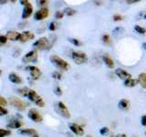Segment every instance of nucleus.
<instances>
[{
    "label": "nucleus",
    "mask_w": 146,
    "mask_h": 137,
    "mask_svg": "<svg viewBox=\"0 0 146 137\" xmlns=\"http://www.w3.org/2000/svg\"><path fill=\"white\" fill-rule=\"evenodd\" d=\"M18 93L20 95L27 97L32 102H34L36 105H38L39 107H44L45 106V102L40 96L34 90H31L29 88H23V89H18L17 90Z\"/></svg>",
    "instance_id": "obj_1"
},
{
    "label": "nucleus",
    "mask_w": 146,
    "mask_h": 137,
    "mask_svg": "<svg viewBox=\"0 0 146 137\" xmlns=\"http://www.w3.org/2000/svg\"><path fill=\"white\" fill-rule=\"evenodd\" d=\"M49 59L53 65H55L57 68H60L62 70H68V68H70V64H68L66 61H64L63 59L58 57L57 55H52V56H50Z\"/></svg>",
    "instance_id": "obj_2"
},
{
    "label": "nucleus",
    "mask_w": 146,
    "mask_h": 137,
    "mask_svg": "<svg viewBox=\"0 0 146 137\" xmlns=\"http://www.w3.org/2000/svg\"><path fill=\"white\" fill-rule=\"evenodd\" d=\"M71 58L73 59V61L76 64H78V65L83 64L88 61V57H87L86 53L82 51H73L71 53Z\"/></svg>",
    "instance_id": "obj_3"
},
{
    "label": "nucleus",
    "mask_w": 146,
    "mask_h": 137,
    "mask_svg": "<svg viewBox=\"0 0 146 137\" xmlns=\"http://www.w3.org/2000/svg\"><path fill=\"white\" fill-rule=\"evenodd\" d=\"M9 102L18 111H25V109L27 108V103L17 97H10L9 98Z\"/></svg>",
    "instance_id": "obj_4"
},
{
    "label": "nucleus",
    "mask_w": 146,
    "mask_h": 137,
    "mask_svg": "<svg viewBox=\"0 0 146 137\" xmlns=\"http://www.w3.org/2000/svg\"><path fill=\"white\" fill-rule=\"evenodd\" d=\"M56 111L62 115L63 117L65 118H70V113L68 112V108L66 107V105L64 104L62 102H58L57 104H56Z\"/></svg>",
    "instance_id": "obj_5"
},
{
    "label": "nucleus",
    "mask_w": 146,
    "mask_h": 137,
    "mask_svg": "<svg viewBox=\"0 0 146 137\" xmlns=\"http://www.w3.org/2000/svg\"><path fill=\"white\" fill-rule=\"evenodd\" d=\"M38 59V51L36 50H31V51L27 52L24 57H23L22 61L25 63L34 62Z\"/></svg>",
    "instance_id": "obj_6"
},
{
    "label": "nucleus",
    "mask_w": 146,
    "mask_h": 137,
    "mask_svg": "<svg viewBox=\"0 0 146 137\" xmlns=\"http://www.w3.org/2000/svg\"><path fill=\"white\" fill-rule=\"evenodd\" d=\"M27 115H29V117L33 122H42V120H43L42 115H41V114L38 111H36V109L29 110V114H27Z\"/></svg>",
    "instance_id": "obj_7"
},
{
    "label": "nucleus",
    "mask_w": 146,
    "mask_h": 137,
    "mask_svg": "<svg viewBox=\"0 0 146 137\" xmlns=\"http://www.w3.org/2000/svg\"><path fill=\"white\" fill-rule=\"evenodd\" d=\"M48 46H49V43H48V39L47 38H40L38 40H36L33 44V47L38 49H47Z\"/></svg>",
    "instance_id": "obj_8"
},
{
    "label": "nucleus",
    "mask_w": 146,
    "mask_h": 137,
    "mask_svg": "<svg viewBox=\"0 0 146 137\" xmlns=\"http://www.w3.org/2000/svg\"><path fill=\"white\" fill-rule=\"evenodd\" d=\"M48 16V9L47 7H42L38 11L36 12L34 17L36 20H43Z\"/></svg>",
    "instance_id": "obj_9"
},
{
    "label": "nucleus",
    "mask_w": 146,
    "mask_h": 137,
    "mask_svg": "<svg viewBox=\"0 0 146 137\" xmlns=\"http://www.w3.org/2000/svg\"><path fill=\"white\" fill-rule=\"evenodd\" d=\"M27 70H29L31 77L33 78L34 80H38L39 79V77L41 76V71L38 68H36L35 66H29L27 68Z\"/></svg>",
    "instance_id": "obj_10"
},
{
    "label": "nucleus",
    "mask_w": 146,
    "mask_h": 137,
    "mask_svg": "<svg viewBox=\"0 0 146 137\" xmlns=\"http://www.w3.org/2000/svg\"><path fill=\"white\" fill-rule=\"evenodd\" d=\"M70 129L72 132H74L75 134L81 136L84 134V130L81 126H80L77 123H70Z\"/></svg>",
    "instance_id": "obj_11"
},
{
    "label": "nucleus",
    "mask_w": 146,
    "mask_h": 137,
    "mask_svg": "<svg viewBox=\"0 0 146 137\" xmlns=\"http://www.w3.org/2000/svg\"><path fill=\"white\" fill-rule=\"evenodd\" d=\"M34 38H35V36L31 31H24V32H22V33H20L19 41L20 42H26V41L33 39Z\"/></svg>",
    "instance_id": "obj_12"
},
{
    "label": "nucleus",
    "mask_w": 146,
    "mask_h": 137,
    "mask_svg": "<svg viewBox=\"0 0 146 137\" xmlns=\"http://www.w3.org/2000/svg\"><path fill=\"white\" fill-rule=\"evenodd\" d=\"M32 12H33V7H32V5L29 3L24 7V10H23V13H22V18L26 19V18L29 17L32 15Z\"/></svg>",
    "instance_id": "obj_13"
},
{
    "label": "nucleus",
    "mask_w": 146,
    "mask_h": 137,
    "mask_svg": "<svg viewBox=\"0 0 146 137\" xmlns=\"http://www.w3.org/2000/svg\"><path fill=\"white\" fill-rule=\"evenodd\" d=\"M115 73H116V75L121 80H126L130 79V78H131L130 73H128L126 70H122V68H117V70H115Z\"/></svg>",
    "instance_id": "obj_14"
},
{
    "label": "nucleus",
    "mask_w": 146,
    "mask_h": 137,
    "mask_svg": "<svg viewBox=\"0 0 146 137\" xmlns=\"http://www.w3.org/2000/svg\"><path fill=\"white\" fill-rule=\"evenodd\" d=\"M6 37L7 38V39L9 40H13V41H19V38H20V33H18L17 31H14V30H10L8 31Z\"/></svg>",
    "instance_id": "obj_15"
},
{
    "label": "nucleus",
    "mask_w": 146,
    "mask_h": 137,
    "mask_svg": "<svg viewBox=\"0 0 146 137\" xmlns=\"http://www.w3.org/2000/svg\"><path fill=\"white\" fill-rule=\"evenodd\" d=\"M8 80H10L12 83H15V84L22 83V79L19 77V75L17 74L15 72H11L10 74L8 75Z\"/></svg>",
    "instance_id": "obj_16"
},
{
    "label": "nucleus",
    "mask_w": 146,
    "mask_h": 137,
    "mask_svg": "<svg viewBox=\"0 0 146 137\" xmlns=\"http://www.w3.org/2000/svg\"><path fill=\"white\" fill-rule=\"evenodd\" d=\"M23 125V122L18 120V119H13V120L10 121V122L7 124V127L11 128V129H18Z\"/></svg>",
    "instance_id": "obj_17"
},
{
    "label": "nucleus",
    "mask_w": 146,
    "mask_h": 137,
    "mask_svg": "<svg viewBox=\"0 0 146 137\" xmlns=\"http://www.w3.org/2000/svg\"><path fill=\"white\" fill-rule=\"evenodd\" d=\"M19 134L26 135V136H31V137H33L36 134H38V132H36V131L34 129H22L19 131Z\"/></svg>",
    "instance_id": "obj_18"
},
{
    "label": "nucleus",
    "mask_w": 146,
    "mask_h": 137,
    "mask_svg": "<svg viewBox=\"0 0 146 137\" xmlns=\"http://www.w3.org/2000/svg\"><path fill=\"white\" fill-rule=\"evenodd\" d=\"M103 61L107 65L108 68H112L114 67V61H113V59L111 57H110L108 54H105L104 56H103Z\"/></svg>",
    "instance_id": "obj_19"
},
{
    "label": "nucleus",
    "mask_w": 146,
    "mask_h": 137,
    "mask_svg": "<svg viewBox=\"0 0 146 137\" xmlns=\"http://www.w3.org/2000/svg\"><path fill=\"white\" fill-rule=\"evenodd\" d=\"M118 106H119V108H120V109L126 111V110H128V109H129V107H130V102H129V100H128L122 99V100H120V102H119Z\"/></svg>",
    "instance_id": "obj_20"
},
{
    "label": "nucleus",
    "mask_w": 146,
    "mask_h": 137,
    "mask_svg": "<svg viewBox=\"0 0 146 137\" xmlns=\"http://www.w3.org/2000/svg\"><path fill=\"white\" fill-rule=\"evenodd\" d=\"M138 81L144 89H146V73H141L138 77Z\"/></svg>",
    "instance_id": "obj_21"
},
{
    "label": "nucleus",
    "mask_w": 146,
    "mask_h": 137,
    "mask_svg": "<svg viewBox=\"0 0 146 137\" xmlns=\"http://www.w3.org/2000/svg\"><path fill=\"white\" fill-rule=\"evenodd\" d=\"M102 42H103L105 45H107V46H111V45L112 44L111 39V37H110L108 34H104V35H102Z\"/></svg>",
    "instance_id": "obj_22"
},
{
    "label": "nucleus",
    "mask_w": 146,
    "mask_h": 137,
    "mask_svg": "<svg viewBox=\"0 0 146 137\" xmlns=\"http://www.w3.org/2000/svg\"><path fill=\"white\" fill-rule=\"evenodd\" d=\"M137 81L136 80L134 79H131V78H130V79H128L124 81V85L126 87H134L136 84H137Z\"/></svg>",
    "instance_id": "obj_23"
},
{
    "label": "nucleus",
    "mask_w": 146,
    "mask_h": 137,
    "mask_svg": "<svg viewBox=\"0 0 146 137\" xmlns=\"http://www.w3.org/2000/svg\"><path fill=\"white\" fill-rule=\"evenodd\" d=\"M64 13H65L67 16H73L76 13V11L71 7H67L64 9Z\"/></svg>",
    "instance_id": "obj_24"
},
{
    "label": "nucleus",
    "mask_w": 146,
    "mask_h": 137,
    "mask_svg": "<svg viewBox=\"0 0 146 137\" xmlns=\"http://www.w3.org/2000/svg\"><path fill=\"white\" fill-rule=\"evenodd\" d=\"M134 29H135L136 32H138V33H140V34H145L146 33V29H144V27H141L139 25H136L134 27Z\"/></svg>",
    "instance_id": "obj_25"
},
{
    "label": "nucleus",
    "mask_w": 146,
    "mask_h": 137,
    "mask_svg": "<svg viewBox=\"0 0 146 137\" xmlns=\"http://www.w3.org/2000/svg\"><path fill=\"white\" fill-rule=\"evenodd\" d=\"M11 134V132L9 130H5V129H0V137H6Z\"/></svg>",
    "instance_id": "obj_26"
},
{
    "label": "nucleus",
    "mask_w": 146,
    "mask_h": 137,
    "mask_svg": "<svg viewBox=\"0 0 146 137\" xmlns=\"http://www.w3.org/2000/svg\"><path fill=\"white\" fill-rule=\"evenodd\" d=\"M58 23L57 22H55V21H53V22H51L49 24V27H48V29H49V30H51V31H55L57 29H58Z\"/></svg>",
    "instance_id": "obj_27"
},
{
    "label": "nucleus",
    "mask_w": 146,
    "mask_h": 137,
    "mask_svg": "<svg viewBox=\"0 0 146 137\" xmlns=\"http://www.w3.org/2000/svg\"><path fill=\"white\" fill-rule=\"evenodd\" d=\"M68 40H70V42H71L73 45H75V46H81V42L77 39H70Z\"/></svg>",
    "instance_id": "obj_28"
},
{
    "label": "nucleus",
    "mask_w": 146,
    "mask_h": 137,
    "mask_svg": "<svg viewBox=\"0 0 146 137\" xmlns=\"http://www.w3.org/2000/svg\"><path fill=\"white\" fill-rule=\"evenodd\" d=\"M7 41V38L4 35H0V46H3L4 44H6Z\"/></svg>",
    "instance_id": "obj_29"
},
{
    "label": "nucleus",
    "mask_w": 146,
    "mask_h": 137,
    "mask_svg": "<svg viewBox=\"0 0 146 137\" xmlns=\"http://www.w3.org/2000/svg\"><path fill=\"white\" fill-rule=\"evenodd\" d=\"M100 134L102 135H106L109 134V128L108 127H103L100 130Z\"/></svg>",
    "instance_id": "obj_30"
},
{
    "label": "nucleus",
    "mask_w": 146,
    "mask_h": 137,
    "mask_svg": "<svg viewBox=\"0 0 146 137\" xmlns=\"http://www.w3.org/2000/svg\"><path fill=\"white\" fill-rule=\"evenodd\" d=\"M64 16V12L63 11H57L56 14H55V17L57 18V19H61Z\"/></svg>",
    "instance_id": "obj_31"
},
{
    "label": "nucleus",
    "mask_w": 146,
    "mask_h": 137,
    "mask_svg": "<svg viewBox=\"0 0 146 137\" xmlns=\"http://www.w3.org/2000/svg\"><path fill=\"white\" fill-rule=\"evenodd\" d=\"M52 77L54 78V79H56V80H60L61 79V74L58 71H55L52 73Z\"/></svg>",
    "instance_id": "obj_32"
},
{
    "label": "nucleus",
    "mask_w": 146,
    "mask_h": 137,
    "mask_svg": "<svg viewBox=\"0 0 146 137\" xmlns=\"http://www.w3.org/2000/svg\"><path fill=\"white\" fill-rule=\"evenodd\" d=\"M7 114V110L5 109L3 106H0V116H4Z\"/></svg>",
    "instance_id": "obj_33"
},
{
    "label": "nucleus",
    "mask_w": 146,
    "mask_h": 137,
    "mask_svg": "<svg viewBox=\"0 0 146 137\" xmlns=\"http://www.w3.org/2000/svg\"><path fill=\"white\" fill-rule=\"evenodd\" d=\"M123 19V17L121 15H118V14H116V15L113 16V20L114 21H121Z\"/></svg>",
    "instance_id": "obj_34"
},
{
    "label": "nucleus",
    "mask_w": 146,
    "mask_h": 137,
    "mask_svg": "<svg viewBox=\"0 0 146 137\" xmlns=\"http://www.w3.org/2000/svg\"><path fill=\"white\" fill-rule=\"evenodd\" d=\"M7 100L4 97H2V96H0V106H5V105H7Z\"/></svg>",
    "instance_id": "obj_35"
},
{
    "label": "nucleus",
    "mask_w": 146,
    "mask_h": 137,
    "mask_svg": "<svg viewBox=\"0 0 146 137\" xmlns=\"http://www.w3.org/2000/svg\"><path fill=\"white\" fill-rule=\"evenodd\" d=\"M55 93H56L57 95H58V96L62 94V91H61L60 87H57V88L55 89Z\"/></svg>",
    "instance_id": "obj_36"
},
{
    "label": "nucleus",
    "mask_w": 146,
    "mask_h": 137,
    "mask_svg": "<svg viewBox=\"0 0 146 137\" xmlns=\"http://www.w3.org/2000/svg\"><path fill=\"white\" fill-rule=\"evenodd\" d=\"M141 124H143V126H146V115H143V117H141Z\"/></svg>",
    "instance_id": "obj_37"
},
{
    "label": "nucleus",
    "mask_w": 146,
    "mask_h": 137,
    "mask_svg": "<svg viewBox=\"0 0 146 137\" xmlns=\"http://www.w3.org/2000/svg\"><path fill=\"white\" fill-rule=\"evenodd\" d=\"M38 3L40 5V6H44V5H47L48 2L46 1V0H40V1H38Z\"/></svg>",
    "instance_id": "obj_38"
},
{
    "label": "nucleus",
    "mask_w": 146,
    "mask_h": 137,
    "mask_svg": "<svg viewBox=\"0 0 146 137\" xmlns=\"http://www.w3.org/2000/svg\"><path fill=\"white\" fill-rule=\"evenodd\" d=\"M137 2H140V0H131V1H127L128 4H131V3H137Z\"/></svg>",
    "instance_id": "obj_39"
},
{
    "label": "nucleus",
    "mask_w": 146,
    "mask_h": 137,
    "mask_svg": "<svg viewBox=\"0 0 146 137\" xmlns=\"http://www.w3.org/2000/svg\"><path fill=\"white\" fill-rule=\"evenodd\" d=\"M117 137H127L125 134H118Z\"/></svg>",
    "instance_id": "obj_40"
},
{
    "label": "nucleus",
    "mask_w": 146,
    "mask_h": 137,
    "mask_svg": "<svg viewBox=\"0 0 146 137\" xmlns=\"http://www.w3.org/2000/svg\"><path fill=\"white\" fill-rule=\"evenodd\" d=\"M143 48L146 50V42H144V43L143 44Z\"/></svg>",
    "instance_id": "obj_41"
},
{
    "label": "nucleus",
    "mask_w": 146,
    "mask_h": 137,
    "mask_svg": "<svg viewBox=\"0 0 146 137\" xmlns=\"http://www.w3.org/2000/svg\"><path fill=\"white\" fill-rule=\"evenodd\" d=\"M7 3V1H0V4H6Z\"/></svg>",
    "instance_id": "obj_42"
},
{
    "label": "nucleus",
    "mask_w": 146,
    "mask_h": 137,
    "mask_svg": "<svg viewBox=\"0 0 146 137\" xmlns=\"http://www.w3.org/2000/svg\"><path fill=\"white\" fill-rule=\"evenodd\" d=\"M33 137H40V136H39L38 134H36V135H34Z\"/></svg>",
    "instance_id": "obj_43"
},
{
    "label": "nucleus",
    "mask_w": 146,
    "mask_h": 137,
    "mask_svg": "<svg viewBox=\"0 0 146 137\" xmlns=\"http://www.w3.org/2000/svg\"><path fill=\"white\" fill-rule=\"evenodd\" d=\"M86 137H92V136H90V135H87Z\"/></svg>",
    "instance_id": "obj_44"
},
{
    "label": "nucleus",
    "mask_w": 146,
    "mask_h": 137,
    "mask_svg": "<svg viewBox=\"0 0 146 137\" xmlns=\"http://www.w3.org/2000/svg\"><path fill=\"white\" fill-rule=\"evenodd\" d=\"M1 73H2V70H0V75H1Z\"/></svg>",
    "instance_id": "obj_45"
}]
</instances>
